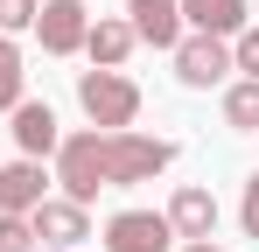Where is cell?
<instances>
[{"mask_svg": "<svg viewBox=\"0 0 259 252\" xmlns=\"http://www.w3.org/2000/svg\"><path fill=\"white\" fill-rule=\"evenodd\" d=\"M175 161V140H154V133H105V126H84V133H63L56 140V182L70 203H91L98 189H133V182H154L161 168Z\"/></svg>", "mask_w": 259, "mask_h": 252, "instance_id": "1", "label": "cell"}, {"mask_svg": "<svg viewBox=\"0 0 259 252\" xmlns=\"http://www.w3.org/2000/svg\"><path fill=\"white\" fill-rule=\"evenodd\" d=\"M77 105H84L91 126L119 133V126L140 119V84H133L126 70H84V77H77Z\"/></svg>", "mask_w": 259, "mask_h": 252, "instance_id": "2", "label": "cell"}, {"mask_svg": "<svg viewBox=\"0 0 259 252\" xmlns=\"http://www.w3.org/2000/svg\"><path fill=\"white\" fill-rule=\"evenodd\" d=\"M224 70H231V42L224 35H182L175 42V77L189 84V91L224 84Z\"/></svg>", "mask_w": 259, "mask_h": 252, "instance_id": "3", "label": "cell"}, {"mask_svg": "<svg viewBox=\"0 0 259 252\" xmlns=\"http://www.w3.org/2000/svg\"><path fill=\"white\" fill-rule=\"evenodd\" d=\"M35 35H42L49 56H77L91 35V14H84V0H42L35 7Z\"/></svg>", "mask_w": 259, "mask_h": 252, "instance_id": "4", "label": "cell"}, {"mask_svg": "<svg viewBox=\"0 0 259 252\" xmlns=\"http://www.w3.org/2000/svg\"><path fill=\"white\" fill-rule=\"evenodd\" d=\"M175 231H168V210H119L105 224V252H168Z\"/></svg>", "mask_w": 259, "mask_h": 252, "instance_id": "5", "label": "cell"}, {"mask_svg": "<svg viewBox=\"0 0 259 252\" xmlns=\"http://www.w3.org/2000/svg\"><path fill=\"white\" fill-rule=\"evenodd\" d=\"M28 224H35V238L49 252H77V238H91L84 203H70V196H42V203L28 210Z\"/></svg>", "mask_w": 259, "mask_h": 252, "instance_id": "6", "label": "cell"}, {"mask_svg": "<svg viewBox=\"0 0 259 252\" xmlns=\"http://www.w3.org/2000/svg\"><path fill=\"white\" fill-rule=\"evenodd\" d=\"M168 231L182 245H196V238H217V196L210 189H196V182H182L168 196Z\"/></svg>", "mask_w": 259, "mask_h": 252, "instance_id": "7", "label": "cell"}, {"mask_svg": "<svg viewBox=\"0 0 259 252\" xmlns=\"http://www.w3.org/2000/svg\"><path fill=\"white\" fill-rule=\"evenodd\" d=\"M42 196H49L42 161H28V154H21V161H7V168H0V210H7V217H28Z\"/></svg>", "mask_w": 259, "mask_h": 252, "instance_id": "8", "label": "cell"}, {"mask_svg": "<svg viewBox=\"0 0 259 252\" xmlns=\"http://www.w3.org/2000/svg\"><path fill=\"white\" fill-rule=\"evenodd\" d=\"M126 21H133L140 42L175 49V42H182V0H126Z\"/></svg>", "mask_w": 259, "mask_h": 252, "instance_id": "9", "label": "cell"}, {"mask_svg": "<svg viewBox=\"0 0 259 252\" xmlns=\"http://www.w3.org/2000/svg\"><path fill=\"white\" fill-rule=\"evenodd\" d=\"M14 140H21V154L28 161H42V154H56V112H49V98H21L14 105Z\"/></svg>", "mask_w": 259, "mask_h": 252, "instance_id": "10", "label": "cell"}, {"mask_svg": "<svg viewBox=\"0 0 259 252\" xmlns=\"http://www.w3.org/2000/svg\"><path fill=\"white\" fill-rule=\"evenodd\" d=\"M182 28H196V35H238V28H252L245 21V0H182Z\"/></svg>", "mask_w": 259, "mask_h": 252, "instance_id": "11", "label": "cell"}, {"mask_svg": "<svg viewBox=\"0 0 259 252\" xmlns=\"http://www.w3.org/2000/svg\"><path fill=\"white\" fill-rule=\"evenodd\" d=\"M133 21H119V14H98V21H91V35H84V49H91V63H98V70H119V63H126L133 56Z\"/></svg>", "mask_w": 259, "mask_h": 252, "instance_id": "12", "label": "cell"}, {"mask_svg": "<svg viewBox=\"0 0 259 252\" xmlns=\"http://www.w3.org/2000/svg\"><path fill=\"white\" fill-rule=\"evenodd\" d=\"M224 126L231 133H259V77H238L224 91Z\"/></svg>", "mask_w": 259, "mask_h": 252, "instance_id": "13", "label": "cell"}, {"mask_svg": "<svg viewBox=\"0 0 259 252\" xmlns=\"http://www.w3.org/2000/svg\"><path fill=\"white\" fill-rule=\"evenodd\" d=\"M21 105V49L0 35V112H14Z\"/></svg>", "mask_w": 259, "mask_h": 252, "instance_id": "14", "label": "cell"}, {"mask_svg": "<svg viewBox=\"0 0 259 252\" xmlns=\"http://www.w3.org/2000/svg\"><path fill=\"white\" fill-rule=\"evenodd\" d=\"M0 252H35V224H28V217H7V210H0Z\"/></svg>", "mask_w": 259, "mask_h": 252, "instance_id": "15", "label": "cell"}, {"mask_svg": "<svg viewBox=\"0 0 259 252\" xmlns=\"http://www.w3.org/2000/svg\"><path fill=\"white\" fill-rule=\"evenodd\" d=\"M231 70L259 77V28H238V35H231Z\"/></svg>", "mask_w": 259, "mask_h": 252, "instance_id": "16", "label": "cell"}, {"mask_svg": "<svg viewBox=\"0 0 259 252\" xmlns=\"http://www.w3.org/2000/svg\"><path fill=\"white\" fill-rule=\"evenodd\" d=\"M35 7H42V0H0V35H14V28H35Z\"/></svg>", "mask_w": 259, "mask_h": 252, "instance_id": "17", "label": "cell"}, {"mask_svg": "<svg viewBox=\"0 0 259 252\" xmlns=\"http://www.w3.org/2000/svg\"><path fill=\"white\" fill-rule=\"evenodd\" d=\"M238 224H245V238H259V168L245 175V196H238Z\"/></svg>", "mask_w": 259, "mask_h": 252, "instance_id": "18", "label": "cell"}, {"mask_svg": "<svg viewBox=\"0 0 259 252\" xmlns=\"http://www.w3.org/2000/svg\"><path fill=\"white\" fill-rule=\"evenodd\" d=\"M182 252H224V245H210V238H196V245H182Z\"/></svg>", "mask_w": 259, "mask_h": 252, "instance_id": "19", "label": "cell"}]
</instances>
